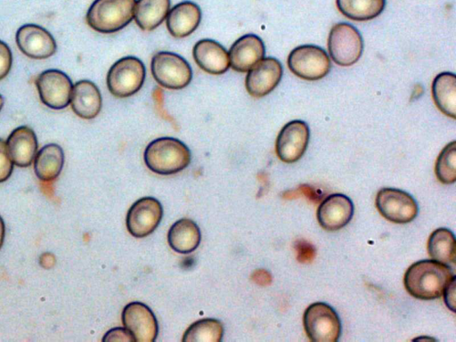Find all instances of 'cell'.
I'll use <instances>...</instances> for the list:
<instances>
[{
	"label": "cell",
	"mask_w": 456,
	"mask_h": 342,
	"mask_svg": "<svg viewBox=\"0 0 456 342\" xmlns=\"http://www.w3.org/2000/svg\"><path fill=\"white\" fill-rule=\"evenodd\" d=\"M428 252L432 259L444 263L454 264L456 256V241L454 234L447 228H437L429 236Z\"/></svg>",
	"instance_id": "cell-26"
},
{
	"label": "cell",
	"mask_w": 456,
	"mask_h": 342,
	"mask_svg": "<svg viewBox=\"0 0 456 342\" xmlns=\"http://www.w3.org/2000/svg\"><path fill=\"white\" fill-rule=\"evenodd\" d=\"M151 73L163 87L178 90L187 86L191 78V68L185 59L171 52L157 53L151 59Z\"/></svg>",
	"instance_id": "cell-8"
},
{
	"label": "cell",
	"mask_w": 456,
	"mask_h": 342,
	"mask_svg": "<svg viewBox=\"0 0 456 342\" xmlns=\"http://www.w3.org/2000/svg\"><path fill=\"white\" fill-rule=\"evenodd\" d=\"M281 63L273 57H266L256 63L245 79L248 93L256 98L270 94L280 83L282 77Z\"/></svg>",
	"instance_id": "cell-14"
},
{
	"label": "cell",
	"mask_w": 456,
	"mask_h": 342,
	"mask_svg": "<svg viewBox=\"0 0 456 342\" xmlns=\"http://www.w3.org/2000/svg\"><path fill=\"white\" fill-rule=\"evenodd\" d=\"M69 103L76 115L84 119H92L101 111L102 100L94 83L80 80L72 87Z\"/></svg>",
	"instance_id": "cell-20"
},
{
	"label": "cell",
	"mask_w": 456,
	"mask_h": 342,
	"mask_svg": "<svg viewBox=\"0 0 456 342\" xmlns=\"http://www.w3.org/2000/svg\"><path fill=\"white\" fill-rule=\"evenodd\" d=\"M9 155L14 165L27 167L31 165L37 151L35 132L27 126L15 128L6 141Z\"/></svg>",
	"instance_id": "cell-21"
},
{
	"label": "cell",
	"mask_w": 456,
	"mask_h": 342,
	"mask_svg": "<svg viewBox=\"0 0 456 342\" xmlns=\"http://www.w3.org/2000/svg\"><path fill=\"white\" fill-rule=\"evenodd\" d=\"M145 74V67L141 60L134 56L123 57L112 64L108 71V89L118 98L129 97L141 89Z\"/></svg>",
	"instance_id": "cell-4"
},
{
	"label": "cell",
	"mask_w": 456,
	"mask_h": 342,
	"mask_svg": "<svg viewBox=\"0 0 456 342\" xmlns=\"http://www.w3.org/2000/svg\"><path fill=\"white\" fill-rule=\"evenodd\" d=\"M444 301L446 306L452 312L455 311V277L448 283L443 292Z\"/></svg>",
	"instance_id": "cell-34"
},
{
	"label": "cell",
	"mask_w": 456,
	"mask_h": 342,
	"mask_svg": "<svg viewBox=\"0 0 456 342\" xmlns=\"http://www.w3.org/2000/svg\"><path fill=\"white\" fill-rule=\"evenodd\" d=\"M288 67L297 77L314 81L328 75L331 63L328 53L320 46L303 45L290 52Z\"/></svg>",
	"instance_id": "cell-7"
},
{
	"label": "cell",
	"mask_w": 456,
	"mask_h": 342,
	"mask_svg": "<svg viewBox=\"0 0 456 342\" xmlns=\"http://www.w3.org/2000/svg\"><path fill=\"white\" fill-rule=\"evenodd\" d=\"M432 96L436 107L444 115L456 118V77L452 72H442L432 83Z\"/></svg>",
	"instance_id": "cell-24"
},
{
	"label": "cell",
	"mask_w": 456,
	"mask_h": 342,
	"mask_svg": "<svg viewBox=\"0 0 456 342\" xmlns=\"http://www.w3.org/2000/svg\"><path fill=\"white\" fill-rule=\"evenodd\" d=\"M354 210V204L349 197L335 193L329 195L321 202L316 217L324 230L338 231L351 221Z\"/></svg>",
	"instance_id": "cell-16"
},
{
	"label": "cell",
	"mask_w": 456,
	"mask_h": 342,
	"mask_svg": "<svg viewBox=\"0 0 456 342\" xmlns=\"http://www.w3.org/2000/svg\"><path fill=\"white\" fill-rule=\"evenodd\" d=\"M63 163L64 153L61 147L56 143L46 144L35 156V174L40 181H53L59 176Z\"/></svg>",
	"instance_id": "cell-23"
},
{
	"label": "cell",
	"mask_w": 456,
	"mask_h": 342,
	"mask_svg": "<svg viewBox=\"0 0 456 342\" xmlns=\"http://www.w3.org/2000/svg\"><path fill=\"white\" fill-rule=\"evenodd\" d=\"M122 322L136 342H152L157 338V319L151 309L143 303L135 301L127 304L122 312Z\"/></svg>",
	"instance_id": "cell-13"
},
{
	"label": "cell",
	"mask_w": 456,
	"mask_h": 342,
	"mask_svg": "<svg viewBox=\"0 0 456 342\" xmlns=\"http://www.w3.org/2000/svg\"><path fill=\"white\" fill-rule=\"evenodd\" d=\"M454 277L448 265L434 259H424L409 266L403 282L413 297L433 300L443 295L444 289Z\"/></svg>",
	"instance_id": "cell-1"
},
{
	"label": "cell",
	"mask_w": 456,
	"mask_h": 342,
	"mask_svg": "<svg viewBox=\"0 0 456 342\" xmlns=\"http://www.w3.org/2000/svg\"><path fill=\"white\" fill-rule=\"evenodd\" d=\"M252 280L261 285V286H266L269 285L272 281V275L271 273L264 269L256 270L252 273Z\"/></svg>",
	"instance_id": "cell-35"
},
{
	"label": "cell",
	"mask_w": 456,
	"mask_h": 342,
	"mask_svg": "<svg viewBox=\"0 0 456 342\" xmlns=\"http://www.w3.org/2000/svg\"><path fill=\"white\" fill-rule=\"evenodd\" d=\"M170 10V0H138L134 18L142 30H152L166 19Z\"/></svg>",
	"instance_id": "cell-25"
},
{
	"label": "cell",
	"mask_w": 456,
	"mask_h": 342,
	"mask_svg": "<svg viewBox=\"0 0 456 342\" xmlns=\"http://www.w3.org/2000/svg\"><path fill=\"white\" fill-rule=\"evenodd\" d=\"M13 170V162L9 155L6 142L0 138V183L6 181Z\"/></svg>",
	"instance_id": "cell-30"
},
{
	"label": "cell",
	"mask_w": 456,
	"mask_h": 342,
	"mask_svg": "<svg viewBox=\"0 0 456 342\" xmlns=\"http://www.w3.org/2000/svg\"><path fill=\"white\" fill-rule=\"evenodd\" d=\"M223 334L224 327L220 321L205 318L191 324L182 340L183 342H220Z\"/></svg>",
	"instance_id": "cell-28"
},
{
	"label": "cell",
	"mask_w": 456,
	"mask_h": 342,
	"mask_svg": "<svg viewBox=\"0 0 456 342\" xmlns=\"http://www.w3.org/2000/svg\"><path fill=\"white\" fill-rule=\"evenodd\" d=\"M336 4L346 18L366 21L378 17L384 11L386 0H336Z\"/></svg>",
	"instance_id": "cell-27"
},
{
	"label": "cell",
	"mask_w": 456,
	"mask_h": 342,
	"mask_svg": "<svg viewBox=\"0 0 456 342\" xmlns=\"http://www.w3.org/2000/svg\"><path fill=\"white\" fill-rule=\"evenodd\" d=\"M12 63V55L10 47L0 40V80L8 75Z\"/></svg>",
	"instance_id": "cell-32"
},
{
	"label": "cell",
	"mask_w": 456,
	"mask_h": 342,
	"mask_svg": "<svg viewBox=\"0 0 456 342\" xmlns=\"http://www.w3.org/2000/svg\"><path fill=\"white\" fill-rule=\"evenodd\" d=\"M435 172L439 182L452 184L456 181V142H449L436 159Z\"/></svg>",
	"instance_id": "cell-29"
},
{
	"label": "cell",
	"mask_w": 456,
	"mask_h": 342,
	"mask_svg": "<svg viewBox=\"0 0 456 342\" xmlns=\"http://www.w3.org/2000/svg\"><path fill=\"white\" fill-rule=\"evenodd\" d=\"M376 207L383 217L395 224L411 222L419 211L414 198L408 192L395 188L379 190L376 196Z\"/></svg>",
	"instance_id": "cell-9"
},
{
	"label": "cell",
	"mask_w": 456,
	"mask_h": 342,
	"mask_svg": "<svg viewBox=\"0 0 456 342\" xmlns=\"http://www.w3.org/2000/svg\"><path fill=\"white\" fill-rule=\"evenodd\" d=\"M105 342H131L135 341L132 333L126 328H114L105 333L102 338Z\"/></svg>",
	"instance_id": "cell-33"
},
{
	"label": "cell",
	"mask_w": 456,
	"mask_h": 342,
	"mask_svg": "<svg viewBox=\"0 0 456 342\" xmlns=\"http://www.w3.org/2000/svg\"><path fill=\"white\" fill-rule=\"evenodd\" d=\"M166 18L168 32L174 37L181 38L191 35L198 28L201 11L195 3L183 1L172 7Z\"/></svg>",
	"instance_id": "cell-19"
},
{
	"label": "cell",
	"mask_w": 456,
	"mask_h": 342,
	"mask_svg": "<svg viewBox=\"0 0 456 342\" xmlns=\"http://www.w3.org/2000/svg\"><path fill=\"white\" fill-rule=\"evenodd\" d=\"M41 102L53 110L66 108L70 102L72 82L62 71L47 69L35 80Z\"/></svg>",
	"instance_id": "cell-10"
},
{
	"label": "cell",
	"mask_w": 456,
	"mask_h": 342,
	"mask_svg": "<svg viewBox=\"0 0 456 342\" xmlns=\"http://www.w3.org/2000/svg\"><path fill=\"white\" fill-rule=\"evenodd\" d=\"M295 250L298 262L307 264L313 261L315 256L314 247L305 240H299L295 242Z\"/></svg>",
	"instance_id": "cell-31"
},
{
	"label": "cell",
	"mask_w": 456,
	"mask_h": 342,
	"mask_svg": "<svg viewBox=\"0 0 456 342\" xmlns=\"http://www.w3.org/2000/svg\"><path fill=\"white\" fill-rule=\"evenodd\" d=\"M309 138V127L305 121H289L281 129L276 139L275 151L278 158L285 163L297 162L305 152Z\"/></svg>",
	"instance_id": "cell-12"
},
{
	"label": "cell",
	"mask_w": 456,
	"mask_h": 342,
	"mask_svg": "<svg viewBox=\"0 0 456 342\" xmlns=\"http://www.w3.org/2000/svg\"><path fill=\"white\" fill-rule=\"evenodd\" d=\"M328 50L333 61L343 67L354 64L362 56L363 40L360 32L351 24H335L329 34Z\"/></svg>",
	"instance_id": "cell-6"
},
{
	"label": "cell",
	"mask_w": 456,
	"mask_h": 342,
	"mask_svg": "<svg viewBox=\"0 0 456 342\" xmlns=\"http://www.w3.org/2000/svg\"><path fill=\"white\" fill-rule=\"evenodd\" d=\"M3 105H4V98L3 96L0 94V110H2L3 108Z\"/></svg>",
	"instance_id": "cell-37"
},
{
	"label": "cell",
	"mask_w": 456,
	"mask_h": 342,
	"mask_svg": "<svg viewBox=\"0 0 456 342\" xmlns=\"http://www.w3.org/2000/svg\"><path fill=\"white\" fill-rule=\"evenodd\" d=\"M265 54V45L258 36L244 35L232 45L228 52L230 67L238 72H248Z\"/></svg>",
	"instance_id": "cell-17"
},
{
	"label": "cell",
	"mask_w": 456,
	"mask_h": 342,
	"mask_svg": "<svg viewBox=\"0 0 456 342\" xmlns=\"http://www.w3.org/2000/svg\"><path fill=\"white\" fill-rule=\"evenodd\" d=\"M136 0H94L86 12L94 30L110 34L127 26L134 19Z\"/></svg>",
	"instance_id": "cell-3"
},
{
	"label": "cell",
	"mask_w": 456,
	"mask_h": 342,
	"mask_svg": "<svg viewBox=\"0 0 456 342\" xmlns=\"http://www.w3.org/2000/svg\"><path fill=\"white\" fill-rule=\"evenodd\" d=\"M201 233L198 224L189 218L177 220L167 233L169 246L180 254H189L200 245Z\"/></svg>",
	"instance_id": "cell-22"
},
{
	"label": "cell",
	"mask_w": 456,
	"mask_h": 342,
	"mask_svg": "<svg viewBox=\"0 0 456 342\" xmlns=\"http://www.w3.org/2000/svg\"><path fill=\"white\" fill-rule=\"evenodd\" d=\"M303 324L306 336L314 342H337L341 334V322L328 304L315 302L305 309Z\"/></svg>",
	"instance_id": "cell-5"
},
{
	"label": "cell",
	"mask_w": 456,
	"mask_h": 342,
	"mask_svg": "<svg viewBox=\"0 0 456 342\" xmlns=\"http://www.w3.org/2000/svg\"><path fill=\"white\" fill-rule=\"evenodd\" d=\"M16 44L19 49L32 59H46L53 55L57 45L53 36L43 27L25 24L16 32Z\"/></svg>",
	"instance_id": "cell-15"
},
{
	"label": "cell",
	"mask_w": 456,
	"mask_h": 342,
	"mask_svg": "<svg viewBox=\"0 0 456 342\" xmlns=\"http://www.w3.org/2000/svg\"><path fill=\"white\" fill-rule=\"evenodd\" d=\"M192 55L198 66L209 74H224L230 67L228 52L212 39L198 41L193 46Z\"/></svg>",
	"instance_id": "cell-18"
},
{
	"label": "cell",
	"mask_w": 456,
	"mask_h": 342,
	"mask_svg": "<svg viewBox=\"0 0 456 342\" xmlns=\"http://www.w3.org/2000/svg\"><path fill=\"white\" fill-rule=\"evenodd\" d=\"M143 159L150 170L167 175L178 173L189 166L191 151L179 139L160 137L147 145Z\"/></svg>",
	"instance_id": "cell-2"
},
{
	"label": "cell",
	"mask_w": 456,
	"mask_h": 342,
	"mask_svg": "<svg viewBox=\"0 0 456 342\" xmlns=\"http://www.w3.org/2000/svg\"><path fill=\"white\" fill-rule=\"evenodd\" d=\"M5 234V226L3 218L0 216V248L3 246Z\"/></svg>",
	"instance_id": "cell-36"
},
{
	"label": "cell",
	"mask_w": 456,
	"mask_h": 342,
	"mask_svg": "<svg viewBox=\"0 0 456 342\" xmlns=\"http://www.w3.org/2000/svg\"><path fill=\"white\" fill-rule=\"evenodd\" d=\"M162 216L160 202L153 197H143L137 200L128 209L126 228L134 237L143 238L153 232Z\"/></svg>",
	"instance_id": "cell-11"
}]
</instances>
